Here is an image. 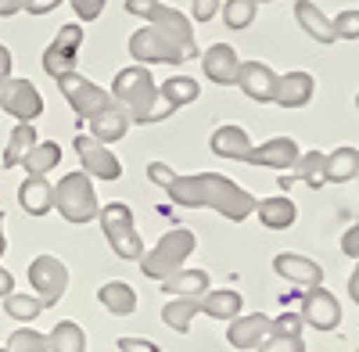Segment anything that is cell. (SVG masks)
<instances>
[{"instance_id":"1","label":"cell","mask_w":359,"mask_h":352,"mask_svg":"<svg viewBox=\"0 0 359 352\" xmlns=\"http://www.w3.org/2000/svg\"><path fill=\"white\" fill-rule=\"evenodd\" d=\"M165 194L172 198V205H184V209H216L230 223H245L259 205L245 187H237L219 172H194V176L172 172L165 180Z\"/></svg>"},{"instance_id":"2","label":"cell","mask_w":359,"mask_h":352,"mask_svg":"<svg viewBox=\"0 0 359 352\" xmlns=\"http://www.w3.org/2000/svg\"><path fill=\"white\" fill-rule=\"evenodd\" d=\"M115 104H123L126 115H130V123H155V108H158V83L155 76L147 72L144 65H130L123 72H115V83H111V90Z\"/></svg>"},{"instance_id":"3","label":"cell","mask_w":359,"mask_h":352,"mask_svg":"<svg viewBox=\"0 0 359 352\" xmlns=\"http://www.w3.org/2000/svg\"><path fill=\"white\" fill-rule=\"evenodd\" d=\"M94 176H86L83 169L69 172L57 180V187H50V209H57L69 223H90V219H97L101 212V205H97V194H94Z\"/></svg>"},{"instance_id":"4","label":"cell","mask_w":359,"mask_h":352,"mask_svg":"<svg viewBox=\"0 0 359 352\" xmlns=\"http://www.w3.org/2000/svg\"><path fill=\"white\" fill-rule=\"evenodd\" d=\"M126 11H130V15H140L147 25H155V29H162L165 36H172V40L180 43V50L187 54V62H194V57L201 54L198 43H194L191 18L180 15L176 8L162 4V0H126Z\"/></svg>"},{"instance_id":"5","label":"cell","mask_w":359,"mask_h":352,"mask_svg":"<svg viewBox=\"0 0 359 352\" xmlns=\"http://www.w3.org/2000/svg\"><path fill=\"white\" fill-rule=\"evenodd\" d=\"M194 245H198L194 230H184V226H180V230L162 233V241H158L151 252H144V255H140V270H144V277L165 280L169 273L184 270V262L191 259Z\"/></svg>"},{"instance_id":"6","label":"cell","mask_w":359,"mask_h":352,"mask_svg":"<svg viewBox=\"0 0 359 352\" xmlns=\"http://www.w3.org/2000/svg\"><path fill=\"white\" fill-rule=\"evenodd\" d=\"M97 219H101V230H104L108 245L115 248V255H123L126 262H140V255H144V241H140V233H137V226H133L130 205H126V201L101 205Z\"/></svg>"},{"instance_id":"7","label":"cell","mask_w":359,"mask_h":352,"mask_svg":"<svg viewBox=\"0 0 359 352\" xmlns=\"http://www.w3.org/2000/svg\"><path fill=\"white\" fill-rule=\"evenodd\" d=\"M57 90H62V97L72 104V111L79 115V119H94L97 111L111 108L115 97L104 90V86H97L94 79H86L79 72H65V76H57Z\"/></svg>"},{"instance_id":"8","label":"cell","mask_w":359,"mask_h":352,"mask_svg":"<svg viewBox=\"0 0 359 352\" xmlns=\"http://www.w3.org/2000/svg\"><path fill=\"white\" fill-rule=\"evenodd\" d=\"M130 57L137 65H144V62H155V65L187 62V54L180 50V43L172 36H165L162 29H155V25H144V29H137V33L130 36Z\"/></svg>"},{"instance_id":"9","label":"cell","mask_w":359,"mask_h":352,"mask_svg":"<svg viewBox=\"0 0 359 352\" xmlns=\"http://www.w3.org/2000/svg\"><path fill=\"white\" fill-rule=\"evenodd\" d=\"M29 284H33L36 299L43 306H57V302H62V295H65V287H69L65 262L54 259V255H36L33 262H29Z\"/></svg>"},{"instance_id":"10","label":"cell","mask_w":359,"mask_h":352,"mask_svg":"<svg viewBox=\"0 0 359 352\" xmlns=\"http://www.w3.org/2000/svg\"><path fill=\"white\" fill-rule=\"evenodd\" d=\"M79 47H83V29L79 25H62V29H57V36L50 40V47L43 50V72L50 79L65 76V72H76Z\"/></svg>"},{"instance_id":"11","label":"cell","mask_w":359,"mask_h":352,"mask_svg":"<svg viewBox=\"0 0 359 352\" xmlns=\"http://www.w3.org/2000/svg\"><path fill=\"white\" fill-rule=\"evenodd\" d=\"M0 111L15 115L18 123H33L43 111V97L29 79H8L4 86H0Z\"/></svg>"},{"instance_id":"12","label":"cell","mask_w":359,"mask_h":352,"mask_svg":"<svg viewBox=\"0 0 359 352\" xmlns=\"http://www.w3.org/2000/svg\"><path fill=\"white\" fill-rule=\"evenodd\" d=\"M302 324L306 327H316V331H334L341 324V302L331 295L327 287H309L306 299H302Z\"/></svg>"},{"instance_id":"13","label":"cell","mask_w":359,"mask_h":352,"mask_svg":"<svg viewBox=\"0 0 359 352\" xmlns=\"http://www.w3.org/2000/svg\"><path fill=\"white\" fill-rule=\"evenodd\" d=\"M76 155H79L86 176H97V180H118V176H123V162L115 158L111 148H104V144L94 140V137L79 133L76 137Z\"/></svg>"},{"instance_id":"14","label":"cell","mask_w":359,"mask_h":352,"mask_svg":"<svg viewBox=\"0 0 359 352\" xmlns=\"http://www.w3.org/2000/svg\"><path fill=\"white\" fill-rule=\"evenodd\" d=\"M201 57V72L208 83H219V86H230L237 83V72H241V57H237V50L230 43H212Z\"/></svg>"},{"instance_id":"15","label":"cell","mask_w":359,"mask_h":352,"mask_svg":"<svg viewBox=\"0 0 359 352\" xmlns=\"http://www.w3.org/2000/svg\"><path fill=\"white\" fill-rule=\"evenodd\" d=\"M298 144L291 140V137H273V140H266V144H252V151H248V165H266V169H280V172H287L294 162H298Z\"/></svg>"},{"instance_id":"16","label":"cell","mask_w":359,"mask_h":352,"mask_svg":"<svg viewBox=\"0 0 359 352\" xmlns=\"http://www.w3.org/2000/svg\"><path fill=\"white\" fill-rule=\"evenodd\" d=\"M198 94H201V86H198L191 76H172V79H165V83L158 86V108H155V123L169 119L172 111H180L184 104L198 101Z\"/></svg>"},{"instance_id":"17","label":"cell","mask_w":359,"mask_h":352,"mask_svg":"<svg viewBox=\"0 0 359 352\" xmlns=\"http://www.w3.org/2000/svg\"><path fill=\"white\" fill-rule=\"evenodd\" d=\"M237 86L245 90L248 101L269 104L273 101V86H277V72L262 65V62H241V72H237Z\"/></svg>"},{"instance_id":"18","label":"cell","mask_w":359,"mask_h":352,"mask_svg":"<svg viewBox=\"0 0 359 352\" xmlns=\"http://www.w3.org/2000/svg\"><path fill=\"white\" fill-rule=\"evenodd\" d=\"M269 320L266 313H252V316H233L230 327H226V341L233 348H259L269 338Z\"/></svg>"},{"instance_id":"19","label":"cell","mask_w":359,"mask_h":352,"mask_svg":"<svg viewBox=\"0 0 359 352\" xmlns=\"http://www.w3.org/2000/svg\"><path fill=\"white\" fill-rule=\"evenodd\" d=\"M313 90H316V79L309 72H287V76H277L273 101L280 108H306L313 101Z\"/></svg>"},{"instance_id":"20","label":"cell","mask_w":359,"mask_h":352,"mask_svg":"<svg viewBox=\"0 0 359 352\" xmlns=\"http://www.w3.org/2000/svg\"><path fill=\"white\" fill-rule=\"evenodd\" d=\"M273 270H277L284 280L302 284V287L323 284V266H320V262H313V259H306V255H294V252H280V255L273 259Z\"/></svg>"},{"instance_id":"21","label":"cell","mask_w":359,"mask_h":352,"mask_svg":"<svg viewBox=\"0 0 359 352\" xmlns=\"http://www.w3.org/2000/svg\"><path fill=\"white\" fill-rule=\"evenodd\" d=\"M323 162H327V155H320V151H309V155H298V162L287 169V176H277V184H280V191H287L291 184H306V187H323L327 184V176H323Z\"/></svg>"},{"instance_id":"22","label":"cell","mask_w":359,"mask_h":352,"mask_svg":"<svg viewBox=\"0 0 359 352\" xmlns=\"http://www.w3.org/2000/svg\"><path fill=\"white\" fill-rule=\"evenodd\" d=\"M130 130V115L123 104H111L104 111H97L94 119H90V137L101 140V144H115V140H123Z\"/></svg>"},{"instance_id":"23","label":"cell","mask_w":359,"mask_h":352,"mask_svg":"<svg viewBox=\"0 0 359 352\" xmlns=\"http://www.w3.org/2000/svg\"><path fill=\"white\" fill-rule=\"evenodd\" d=\"M208 148H212V155L219 158H233V162H245L248 151H252V140L241 126H219L212 133V140H208Z\"/></svg>"},{"instance_id":"24","label":"cell","mask_w":359,"mask_h":352,"mask_svg":"<svg viewBox=\"0 0 359 352\" xmlns=\"http://www.w3.org/2000/svg\"><path fill=\"white\" fill-rule=\"evenodd\" d=\"M294 18H298V25H302L316 43H338L331 18H327V15L313 4V0H298V4H294Z\"/></svg>"},{"instance_id":"25","label":"cell","mask_w":359,"mask_h":352,"mask_svg":"<svg viewBox=\"0 0 359 352\" xmlns=\"http://www.w3.org/2000/svg\"><path fill=\"white\" fill-rule=\"evenodd\" d=\"M18 205L29 216H47L50 212V180L47 176H25L18 187Z\"/></svg>"},{"instance_id":"26","label":"cell","mask_w":359,"mask_h":352,"mask_svg":"<svg viewBox=\"0 0 359 352\" xmlns=\"http://www.w3.org/2000/svg\"><path fill=\"white\" fill-rule=\"evenodd\" d=\"M162 291H169L172 299H201L208 291V273L205 270H176L162 280Z\"/></svg>"},{"instance_id":"27","label":"cell","mask_w":359,"mask_h":352,"mask_svg":"<svg viewBox=\"0 0 359 352\" xmlns=\"http://www.w3.org/2000/svg\"><path fill=\"white\" fill-rule=\"evenodd\" d=\"M255 212H259V223H262L266 230H287V226L294 223V216H298L294 201H291V198H284V194L259 201V205H255Z\"/></svg>"},{"instance_id":"28","label":"cell","mask_w":359,"mask_h":352,"mask_svg":"<svg viewBox=\"0 0 359 352\" xmlns=\"http://www.w3.org/2000/svg\"><path fill=\"white\" fill-rule=\"evenodd\" d=\"M323 176L327 184H345V180H355L359 176V148H338L327 155L323 162Z\"/></svg>"},{"instance_id":"29","label":"cell","mask_w":359,"mask_h":352,"mask_svg":"<svg viewBox=\"0 0 359 352\" xmlns=\"http://www.w3.org/2000/svg\"><path fill=\"white\" fill-rule=\"evenodd\" d=\"M201 313L205 316H212V320H233V316H241V291H205L201 295Z\"/></svg>"},{"instance_id":"30","label":"cell","mask_w":359,"mask_h":352,"mask_svg":"<svg viewBox=\"0 0 359 352\" xmlns=\"http://www.w3.org/2000/svg\"><path fill=\"white\" fill-rule=\"evenodd\" d=\"M97 299H101V306H104L108 313H115V316H130V313L137 309V291H133L126 280H108V284L97 291Z\"/></svg>"},{"instance_id":"31","label":"cell","mask_w":359,"mask_h":352,"mask_svg":"<svg viewBox=\"0 0 359 352\" xmlns=\"http://www.w3.org/2000/svg\"><path fill=\"white\" fill-rule=\"evenodd\" d=\"M57 162H62V148H57L54 140H36L33 148H29V155L18 162L29 176H47Z\"/></svg>"},{"instance_id":"32","label":"cell","mask_w":359,"mask_h":352,"mask_svg":"<svg viewBox=\"0 0 359 352\" xmlns=\"http://www.w3.org/2000/svg\"><path fill=\"white\" fill-rule=\"evenodd\" d=\"M201 313V299H169L162 306V320L165 327H172L176 334H187L191 331V320Z\"/></svg>"},{"instance_id":"33","label":"cell","mask_w":359,"mask_h":352,"mask_svg":"<svg viewBox=\"0 0 359 352\" xmlns=\"http://www.w3.org/2000/svg\"><path fill=\"white\" fill-rule=\"evenodd\" d=\"M47 352H86V334L76 320H62L47 334Z\"/></svg>"},{"instance_id":"34","label":"cell","mask_w":359,"mask_h":352,"mask_svg":"<svg viewBox=\"0 0 359 352\" xmlns=\"http://www.w3.org/2000/svg\"><path fill=\"white\" fill-rule=\"evenodd\" d=\"M36 144V130H33V123H18L15 126V133H11V140H8V151L0 155V165L4 169H15L25 155H29V148Z\"/></svg>"},{"instance_id":"35","label":"cell","mask_w":359,"mask_h":352,"mask_svg":"<svg viewBox=\"0 0 359 352\" xmlns=\"http://www.w3.org/2000/svg\"><path fill=\"white\" fill-rule=\"evenodd\" d=\"M255 0H226L223 4V22L226 29H248L255 22Z\"/></svg>"},{"instance_id":"36","label":"cell","mask_w":359,"mask_h":352,"mask_svg":"<svg viewBox=\"0 0 359 352\" xmlns=\"http://www.w3.org/2000/svg\"><path fill=\"white\" fill-rule=\"evenodd\" d=\"M4 309H8L11 320H36L40 309H43V302L36 295H18V291H11V295L4 299Z\"/></svg>"},{"instance_id":"37","label":"cell","mask_w":359,"mask_h":352,"mask_svg":"<svg viewBox=\"0 0 359 352\" xmlns=\"http://www.w3.org/2000/svg\"><path fill=\"white\" fill-rule=\"evenodd\" d=\"M8 352H47V334H40L33 327H18L8 338Z\"/></svg>"},{"instance_id":"38","label":"cell","mask_w":359,"mask_h":352,"mask_svg":"<svg viewBox=\"0 0 359 352\" xmlns=\"http://www.w3.org/2000/svg\"><path fill=\"white\" fill-rule=\"evenodd\" d=\"M259 352H306V341L302 334H269L259 345Z\"/></svg>"},{"instance_id":"39","label":"cell","mask_w":359,"mask_h":352,"mask_svg":"<svg viewBox=\"0 0 359 352\" xmlns=\"http://www.w3.org/2000/svg\"><path fill=\"white\" fill-rule=\"evenodd\" d=\"M331 25L338 40H359V11H341Z\"/></svg>"},{"instance_id":"40","label":"cell","mask_w":359,"mask_h":352,"mask_svg":"<svg viewBox=\"0 0 359 352\" xmlns=\"http://www.w3.org/2000/svg\"><path fill=\"white\" fill-rule=\"evenodd\" d=\"M302 316L298 313H280L273 324H269V334H302Z\"/></svg>"},{"instance_id":"41","label":"cell","mask_w":359,"mask_h":352,"mask_svg":"<svg viewBox=\"0 0 359 352\" xmlns=\"http://www.w3.org/2000/svg\"><path fill=\"white\" fill-rule=\"evenodd\" d=\"M104 4H108V0H72V8H76V15H79L83 22H94V18H101Z\"/></svg>"},{"instance_id":"42","label":"cell","mask_w":359,"mask_h":352,"mask_svg":"<svg viewBox=\"0 0 359 352\" xmlns=\"http://www.w3.org/2000/svg\"><path fill=\"white\" fill-rule=\"evenodd\" d=\"M118 352H162V348L147 338H118Z\"/></svg>"},{"instance_id":"43","label":"cell","mask_w":359,"mask_h":352,"mask_svg":"<svg viewBox=\"0 0 359 352\" xmlns=\"http://www.w3.org/2000/svg\"><path fill=\"white\" fill-rule=\"evenodd\" d=\"M341 252L348 259H359V223H352L345 233H341Z\"/></svg>"},{"instance_id":"44","label":"cell","mask_w":359,"mask_h":352,"mask_svg":"<svg viewBox=\"0 0 359 352\" xmlns=\"http://www.w3.org/2000/svg\"><path fill=\"white\" fill-rule=\"evenodd\" d=\"M216 11H219V0H194V8H191L194 22H208V18H216Z\"/></svg>"},{"instance_id":"45","label":"cell","mask_w":359,"mask_h":352,"mask_svg":"<svg viewBox=\"0 0 359 352\" xmlns=\"http://www.w3.org/2000/svg\"><path fill=\"white\" fill-rule=\"evenodd\" d=\"M62 0H22V11H29V15H47V11H54Z\"/></svg>"},{"instance_id":"46","label":"cell","mask_w":359,"mask_h":352,"mask_svg":"<svg viewBox=\"0 0 359 352\" xmlns=\"http://www.w3.org/2000/svg\"><path fill=\"white\" fill-rule=\"evenodd\" d=\"M11 65H15V62H11V50H8L4 43H0V86H4V83L11 79Z\"/></svg>"},{"instance_id":"47","label":"cell","mask_w":359,"mask_h":352,"mask_svg":"<svg viewBox=\"0 0 359 352\" xmlns=\"http://www.w3.org/2000/svg\"><path fill=\"white\" fill-rule=\"evenodd\" d=\"M11 291H15V277H11L4 266H0V299H8Z\"/></svg>"},{"instance_id":"48","label":"cell","mask_w":359,"mask_h":352,"mask_svg":"<svg viewBox=\"0 0 359 352\" xmlns=\"http://www.w3.org/2000/svg\"><path fill=\"white\" fill-rule=\"evenodd\" d=\"M22 11V0H0V18H11Z\"/></svg>"},{"instance_id":"49","label":"cell","mask_w":359,"mask_h":352,"mask_svg":"<svg viewBox=\"0 0 359 352\" xmlns=\"http://www.w3.org/2000/svg\"><path fill=\"white\" fill-rule=\"evenodd\" d=\"M348 299L359 306V262H355V270H352V277H348Z\"/></svg>"},{"instance_id":"50","label":"cell","mask_w":359,"mask_h":352,"mask_svg":"<svg viewBox=\"0 0 359 352\" xmlns=\"http://www.w3.org/2000/svg\"><path fill=\"white\" fill-rule=\"evenodd\" d=\"M8 252V238H4V212H0V259Z\"/></svg>"},{"instance_id":"51","label":"cell","mask_w":359,"mask_h":352,"mask_svg":"<svg viewBox=\"0 0 359 352\" xmlns=\"http://www.w3.org/2000/svg\"><path fill=\"white\" fill-rule=\"evenodd\" d=\"M255 4H269V0H255Z\"/></svg>"},{"instance_id":"52","label":"cell","mask_w":359,"mask_h":352,"mask_svg":"<svg viewBox=\"0 0 359 352\" xmlns=\"http://www.w3.org/2000/svg\"><path fill=\"white\" fill-rule=\"evenodd\" d=\"M0 352H8V345H4V348H0Z\"/></svg>"},{"instance_id":"53","label":"cell","mask_w":359,"mask_h":352,"mask_svg":"<svg viewBox=\"0 0 359 352\" xmlns=\"http://www.w3.org/2000/svg\"><path fill=\"white\" fill-rule=\"evenodd\" d=\"M355 104H359V97H355Z\"/></svg>"},{"instance_id":"54","label":"cell","mask_w":359,"mask_h":352,"mask_svg":"<svg viewBox=\"0 0 359 352\" xmlns=\"http://www.w3.org/2000/svg\"><path fill=\"white\" fill-rule=\"evenodd\" d=\"M355 180H359V176H355Z\"/></svg>"}]
</instances>
